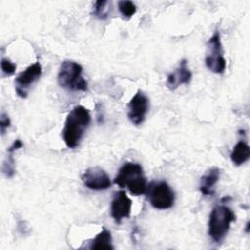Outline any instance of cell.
Listing matches in <instances>:
<instances>
[{
	"label": "cell",
	"mask_w": 250,
	"mask_h": 250,
	"mask_svg": "<svg viewBox=\"0 0 250 250\" xmlns=\"http://www.w3.org/2000/svg\"><path fill=\"white\" fill-rule=\"evenodd\" d=\"M91 123L89 110L83 105H76L68 113L62 130L63 141L68 148L79 146L81 139Z\"/></svg>",
	"instance_id": "obj_1"
},
{
	"label": "cell",
	"mask_w": 250,
	"mask_h": 250,
	"mask_svg": "<svg viewBox=\"0 0 250 250\" xmlns=\"http://www.w3.org/2000/svg\"><path fill=\"white\" fill-rule=\"evenodd\" d=\"M114 183L121 188H127L132 195H142L146 192L147 182L143 167L139 163L126 162L119 169Z\"/></svg>",
	"instance_id": "obj_2"
},
{
	"label": "cell",
	"mask_w": 250,
	"mask_h": 250,
	"mask_svg": "<svg viewBox=\"0 0 250 250\" xmlns=\"http://www.w3.org/2000/svg\"><path fill=\"white\" fill-rule=\"evenodd\" d=\"M235 221L233 211L226 205H216L209 216L208 234L216 243L224 240L230 229V225Z\"/></svg>",
	"instance_id": "obj_3"
},
{
	"label": "cell",
	"mask_w": 250,
	"mask_h": 250,
	"mask_svg": "<svg viewBox=\"0 0 250 250\" xmlns=\"http://www.w3.org/2000/svg\"><path fill=\"white\" fill-rule=\"evenodd\" d=\"M82 66L73 61H63L58 73V82L63 89L69 91L88 90V83L82 76Z\"/></svg>",
	"instance_id": "obj_4"
},
{
	"label": "cell",
	"mask_w": 250,
	"mask_h": 250,
	"mask_svg": "<svg viewBox=\"0 0 250 250\" xmlns=\"http://www.w3.org/2000/svg\"><path fill=\"white\" fill-rule=\"evenodd\" d=\"M146 193L151 206L159 210L171 208L175 201L174 191L165 181L151 183L147 186Z\"/></svg>",
	"instance_id": "obj_5"
},
{
	"label": "cell",
	"mask_w": 250,
	"mask_h": 250,
	"mask_svg": "<svg viewBox=\"0 0 250 250\" xmlns=\"http://www.w3.org/2000/svg\"><path fill=\"white\" fill-rule=\"evenodd\" d=\"M205 64L210 71L217 74L223 73L226 69V60L219 31H216L207 42Z\"/></svg>",
	"instance_id": "obj_6"
},
{
	"label": "cell",
	"mask_w": 250,
	"mask_h": 250,
	"mask_svg": "<svg viewBox=\"0 0 250 250\" xmlns=\"http://www.w3.org/2000/svg\"><path fill=\"white\" fill-rule=\"evenodd\" d=\"M42 73V67L39 62L27 66L23 71L19 73L15 79L16 93L19 97L24 99L27 97V90L36 80H38Z\"/></svg>",
	"instance_id": "obj_7"
},
{
	"label": "cell",
	"mask_w": 250,
	"mask_h": 250,
	"mask_svg": "<svg viewBox=\"0 0 250 250\" xmlns=\"http://www.w3.org/2000/svg\"><path fill=\"white\" fill-rule=\"evenodd\" d=\"M148 98L142 91H138L128 103L129 120L135 125L142 124L146 119V115L148 111Z\"/></svg>",
	"instance_id": "obj_8"
},
{
	"label": "cell",
	"mask_w": 250,
	"mask_h": 250,
	"mask_svg": "<svg viewBox=\"0 0 250 250\" xmlns=\"http://www.w3.org/2000/svg\"><path fill=\"white\" fill-rule=\"evenodd\" d=\"M81 179L85 187L92 190H105L111 185L109 176L100 167L88 168Z\"/></svg>",
	"instance_id": "obj_9"
},
{
	"label": "cell",
	"mask_w": 250,
	"mask_h": 250,
	"mask_svg": "<svg viewBox=\"0 0 250 250\" xmlns=\"http://www.w3.org/2000/svg\"><path fill=\"white\" fill-rule=\"evenodd\" d=\"M132 201L124 190L114 192L110 204V214L115 223L120 224L122 219L129 218L131 214Z\"/></svg>",
	"instance_id": "obj_10"
},
{
	"label": "cell",
	"mask_w": 250,
	"mask_h": 250,
	"mask_svg": "<svg viewBox=\"0 0 250 250\" xmlns=\"http://www.w3.org/2000/svg\"><path fill=\"white\" fill-rule=\"evenodd\" d=\"M191 77L192 73L188 67L187 61L182 60L179 66L168 75L166 85L169 88V90L174 91L183 84H188L191 80Z\"/></svg>",
	"instance_id": "obj_11"
},
{
	"label": "cell",
	"mask_w": 250,
	"mask_h": 250,
	"mask_svg": "<svg viewBox=\"0 0 250 250\" xmlns=\"http://www.w3.org/2000/svg\"><path fill=\"white\" fill-rule=\"evenodd\" d=\"M220 169L219 168H211L209 169L200 179L199 189L200 192L205 196L213 195L215 192V186L220 179Z\"/></svg>",
	"instance_id": "obj_12"
},
{
	"label": "cell",
	"mask_w": 250,
	"mask_h": 250,
	"mask_svg": "<svg viewBox=\"0 0 250 250\" xmlns=\"http://www.w3.org/2000/svg\"><path fill=\"white\" fill-rule=\"evenodd\" d=\"M250 157V147L244 141H239L230 153V159L236 166L244 164Z\"/></svg>",
	"instance_id": "obj_13"
},
{
	"label": "cell",
	"mask_w": 250,
	"mask_h": 250,
	"mask_svg": "<svg viewBox=\"0 0 250 250\" xmlns=\"http://www.w3.org/2000/svg\"><path fill=\"white\" fill-rule=\"evenodd\" d=\"M91 249H113V245L111 243V234L105 229H103L101 232L97 234V236L92 240Z\"/></svg>",
	"instance_id": "obj_14"
},
{
	"label": "cell",
	"mask_w": 250,
	"mask_h": 250,
	"mask_svg": "<svg viewBox=\"0 0 250 250\" xmlns=\"http://www.w3.org/2000/svg\"><path fill=\"white\" fill-rule=\"evenodd\" d=\"M118 10L124 18L130 19L132 16L135 15L137 8L132 1L123 0V1L118 2Z\"/></svg>",
	"instance_id": "obj_15"
},
{
	"label": "cell",
	"mask_w": 250,
	"mask_h": 250,
	"mask_svg": "<svg viewBox=\"0 0 250 250\" xmlns=\"http://www.w3.org/2000/svg\"><path fill=\"white\" fill-rule=\"evenodd\" d=\"M8 156L6 158V160L3 163V168L2 171L4 173V175L7 178H11L15 175L16 173V169H15V160L13 157V152H8Z\"/></svg>",
	"instance_id": "obj_16"
},
{
	"label": "cell",
	"mask_w": 250,
	"mask_h": 250,
	"mask_svg": "<svg viewBox=\"0 0 250 250\" xmlns=\"http://www.w3.org/2000/svg\"><path fill=\"white\" fill-rule=\"evenodd\" d=\"M107 4V1H97L94 4L93 8V14L100 18V19H104L106 18V12H105V5Z\"/></svg>",
	"instance_id": "obj_17"
},
{
	"label": "cell",
	"mask_w": 250,
	"mask_h": 250,
	"mask_svg": "<svg viewBox=\"0 0 250 250\" xmlns=\"http://www.w3.org/2000/svg\"><path fill=\"white\" fill-rule=\"evenodd\" d=\"M16 64L13 63L9 59L2 58L1 60V69L5 75H13L16 72Z\"/></svg>",
	"instance_id": "obj_18"
},
{
	"label": "cell",
	"mask_w": 250,
	"mask_h": 250,
	"mask_svg": "<svg viewBox=\"0 0 250 250\" xmlns=\"http://www.w3.org/2000/svg\"><path fill=\"white\" fill-rule=\"evenodd\" d=\"M10 125H11L10 117L5 112H2L1 116H0V131H1L2 135L5 134L6 130L10 127Z\"/></svg>",
	"instance_id": "obj_19"
},
{
	"label": "cell",
	"mask_w": 250,
	"mask_h": 250,
	"mask_svg": "<svg viewBox=\"0 0 250 250\" xmlns=\"http://www.w3.org/2000/svg\"><path fill=\"white\" fill-rule=\"evenodd\" d=\"M23 146V144L21 140H15L14 143L12 144V146L8 148V152H14L15 150H18L20 148H21Z\"/></svg>",
	"instance_id": "obj_20"
}]
</instances>
